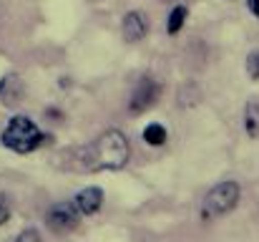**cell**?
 Here are the masks:
<instances>
[{
  "label": "cell",
  "instance_id": "1",
  "mask_svg": "<svg viewBox=\"0 0 259 242\" xmlns=\"http://www.w3.org/2000/svg\"><path fill=\"white\" fill-rule=\"evenodd\" d=\"M128 159H131V144L118 129H108L101 136H96L78 157L83 171L121 169L128 164Z\"/></svg>",
  "mask_w": 259,
  "mask_h": 242
},
{
  "label": "cell",
  "instance_id": "2",
  "mask_svg": "<svg viewBox=\"0 0 259 242\" xmlns=\"http://www.w3.org/2000/svg\"><path fill=\"white\" fill-rule=\"evenodd\" d=\"M0 142H3V147L13 149L15 154H30V152H35L46 142V136L35 126L33 119H28V116H13L8 121V126L3 129V134H0Z\"/></svg>",
  "mask_w": 259,
  "mask_h": 242
},
{
  "label": "cell",
  "instance_id": "3",
  "mask_svg": "<svg viewBox=\"0 0 259 242\" xmlns=\"http://www.w3.org/2000/svg\"><path fill=\"white\" fill-rule=\"evenodd\" d=\"M239 202V184L237 182H219L211 187L201 202V220L204 222H217L227 212H232Z\"/></svg>",
  "mask_w": 259,
  "mask_h": 242
},
{
  "label": "cell",
  "instance_id": "4",
  "mask_svg": "<svg viewBox=\"0 0 259 242\" xmlns=\"http://www.w3.org/2000/svg\"><path fill=\"white\" fill-rule=\"evenodd\" d=\"M159 98V83L154 79H141L136 83L134 93H131V103H128V111L131 114H141L146 109H151Z\"/></svg>",
  "mask_w": 259,
  "mask_h": 242
},
{
  "label": "cell",
  "instance_id": "5",
  "mask_svg": "<svg viewBox=\"0 0 259 242\" xmlns=\"http://www.w3.org/2000/svg\"><path fill=\"white\" fill-rule=\"evenodd\" d=\"M78 217H81V212H78V207L73 204V199H71V202L53 204V207L48 210V222H51V227H56V230H71V227H76Z\"/></svg>",
  "mask_w": 259,
  "mask_h": 242
},
{
  "label": "cell",
  "instance_id": "6",
  "mask_svg": "<svg viewBox=\"0 0 259 242\" xmlns=\"http://www.w3.org/2000/svg\"><path fill=\"white\" fill-rule=\"evenodd\" d=\"M149 33V18L141 10H131L123 15V38L128 43H139Z\"/></svg>",
  "mask_w": 259,
  "mask_h": 242
},
{
  "label": "cell",
  "instance_id": "7",
  "mask_svg": "<svg viewBox=\"0 0 259 242\" xmlns=\"http://www.w3.org/2000/svg\"><path fill=\"white\" fill-rule=\"evenodd\" d=\"M73 204L78 207L81 215H96L101 210V204H103V192L98 187H86V189H81L73 197Z\"/></svg>",
  "mask_w": 259,
  "mask_h": 242
},
{
  "label": "cell",
  "instance_id": "8",
  "mask_svg": "<svg viewBox=\"0 0 259 242\" xmlns=\"http://www.w3.org/2000/svg\"><path fill=\"white\" fill-rule=\"evenodd\" d=\"M20 93H23V83H20V79L15 74H10V76H5L0 81V98H3V103H8V106L18 103Z\"/></svg>",
  "mask_w": 259,
  "mask_h": 242
},
{
  "label": "cell",
  "instance_id": "9",
  "mask_svg": "<svg viewBox=\"0 0 259 242\" xmlns=\"http://www.w3.org/2000/svg\"><path fill=\"white\" fill-rule=\"evenodd\" d=\"M244 129L249 136H259V103L249 101L244 109Z\"/></svg>",
  "mask_w": 259,
  "mask_h": 242
},
{
  "label": "cell",
  "instance_id": "10",
  "mask_svg": "<svg viewBox=\"0 0 259 242\" xmlns=\"http://www.w3.org/2000/svg\"><path fill=\"white\" fill-rule=\"evenodd\" d=\"M144 142L151 144V147L166 144V129H164L161 124H149V126L144 129Z\"/></svg>",
  "mask_w": 259,
  "mask_h": 242
},
{
  "label": "cell",
  "instance_id": "11",
  "mask_svg": "<svg viewBox=\"0 0 259 242\" xmlns=\"http://www.w3.org/2000/svg\"><path fill=\"white\" fill-rule=\"evenodd\" d=\"M184 23H186V8H184V5H176V8L171 10V15H169L166 30L174 36V33H179V30H181V25H184Z\"/></svg>",
  "mask_w": 259,
  "mask_h": 242
},
{
  "label": "cell",
  "instance_id": "12",
  "mask_svg": "<svg viewBox=\"0 0 259 242\" xmlns=\"http://www.w3.org/2000/svg\"><path fill=\"white\" fill-rule=\"evenodd\" d=\"M247 74L252 81H259V51H252L247 56Z\"/></svg>",
  "mask_w": 259,
  "mask_h": 242
},
{
  "label": "cell",
  "instance_id": "13",
  "mask_svg": "<svg viewBox=\"0 0 259 242\" xmlns=\"http://www.w3.org/2000/svg\"><path fill=\"white\" fill-rule=\"evenodd\" d=\"M8 217H10V202H8V197L0 194V225H5Z\"/></svg>",
  "mask_w": 259,
  "mask_h": 242
},
{
  "label": "cell",
  "instance_id": "14",
  "mask_svg": "<svg viewBox=\"0 0 259 242\" xmlns=\"http://www.w3.org/2000/svg\"><path fill=\"white\" fill-rule=\"evenodd\" d=\"M15 242H40V235H38L35 230H23Z\"/></svg>",
  "mask_w": 259,
  "mask_h": 242
},
{
  "label": "cell",
  "instance_id": "15",
  "mask_svg": "<svg viewBox=\"0 0 259 242\" xmlns=\"http://www.w3.org/2000/svg\"><path fill=\"white\" fill-rule=\"evenodd\" d=\"M247 5H249V10L259 18V0H247Z\"/></svg>",
  "mask_w": 259,
  "mask_h": 242
}]
</instances>
